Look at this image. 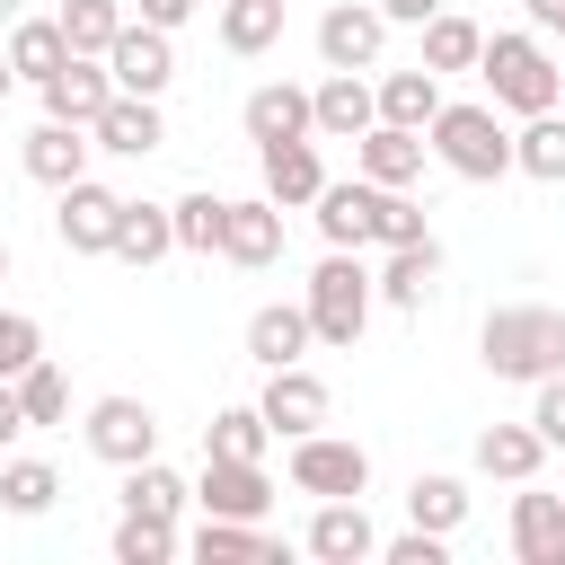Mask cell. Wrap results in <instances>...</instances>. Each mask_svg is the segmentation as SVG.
<instances>
[{
    "label": "cell",
    "mask_w": 565,
    "mask_h": 565,
    "mask_svg": "<svg viewBox=\"0 0 565 565\" xmlns=\"http://www.w3.org/2000/svg\"><path fill=\"white\" fill-rule=\"evenodd\" d=\"M477 362L494 371V380H547V371H565V309H547V300H503V309H486V327H477Z\"/></svg>",
    "instance_id": "cell-1"
},
{
    "label": "cell",
    "mask_w": 565,
    "mask_h": 565,
    "mask_svg": "<svg viewBox=\"0 0 565 565\" xmlns=\"http://www.w3.org/2000/svg\"><path fill=\"white\" fill-rule=\"evenodd\" d=\"M380 556H388V565H450V539H441V530H415V521H406L397 539H380Z\"/></svg>",
    "instance_id": "cell-44"
},
{
    "label": "cell",
    "mask_w": 565,
    "mask_h": 565,
    "mask_svg": "<svg viewBox=\"0 0 565 565\" xmlns=\"http://www.w3.org/2000/svg\"><path fill=\"white\" fill-rule=\"evenodd\" d=\"M265 441H274V424H265L256 406H221V415L203 424V450H212V459H265Z\"/></svg>",
    "instance_id": "cell-38"
},
{
    "label": "cell",
    "mask_w": 565,
    "mask_h": 565,
    "mask_svg": "<svg viewBox=\"0 0 565 565\" xmlns=\"http://www.w3.org/2000/svg\"><path fill=\"white\" fill-rule=\"evenodd\" d=\"M309 309L300 300H265L256 318H247V362L256 371H282V362H309Z\"/></svg>",
    "instance_id": "cell-23"
},
{
    "label": "cell",
    "mask_w": 565,
    "mask_h": 565,
    "mask_svg": "<svg viewBox=\"0 0 565 565\" xmlns=\"http://www.w3.org/2000/svg\"><path fill=\"white\" fill-rule=\"evenodd\" d=\"M477 44H486L477 18H459V9H433V18H424V71H433V79H441V71H477Z\"/></svg>",
    "instance_id": "cell-34"
},
{
    "label": "cell",
    "mask_w": 565,
    "mask_h": 565,
    "mask_svg": "<svg viewBox=\"0 0 565 565\" xmlns=\"http://www.w3.org/2000/svg\"><path fill=\"white\" fill-rule=\"evenodd\" d=\"M256 415L274 424V441H291V433H318V424L335 415V397H327V380H318L309 362H282V371H265Z\"/></svg>",
    "instance_id": "cell-9"
},
{
    "label": "cell",
    "mask_w": 565,
    "mask_h": 565,
    "mask_svg": "<svg viewBox=\"0 0 565 565\" xmlns=\"http://www.w3.org/2000/svg\"><path fill=\"white\" fill-rule=\"evenodd\" d=\"M406 521L459 539V521H468V486H459L450 468H415V486H406Z\"/></svg>",
    "instance_id": "cell-31"
},
{
    "label": "cell",
    "mask_w": 565,
    "mask_h": 565,
    "mask_svg": "<svg viewBox=\"0 0 565 565\" xmlns=\"http://www.w3.org/2000/svg\"><path fill=\"white\" fill-rule=\"evenodd\" d=\"M18 433H26V406H18V388H9V380H0V450H9V441H18Z\"/></svg>",
    "instance_id": "cell-47"
},
{
    "label": "cell",
    "mask_w": 565,
    "mask_h": 565,
    "mask_svg": "<svg viewBox=\"0 0 565 565\" xmlns=\"http://www.w3.org/2000/svg\"><path fill=\"white\" fill-rule=\"evenodd\" d=\"M53 503H62V468H53V459H9V450H0V512L44 521Z\"/></svg>",
    "instance_id": "cell-30"
},
{
    "label": "cell",
    "mask_w": 565,
    "mask_h": 565,
    "mask_svg": "<svg viewBox=\"0 0 565 565\" xmlns=\"http://www.w3.org/2000/svg\"><path fill=\"white\" fill-rule=\"evenodd\" d=\"M424 150L450 168V177H468V185H494V177H512V132H503V106H477V97H441V115L424 124Z\"/></svg>",
    "instance_id": "cell-4"
},
{
    "label": "cell",
    "mask_w": 565,
    "mask_h": 565,
    "mask_svg": "<svg viewBox=\"0 0 565 565\" xmlns=\"http://www.w3.org/2000/svg\"><path fill=\"white\" fill-rule=\"evenodd\" d=\"M282 0H221V18H212V35H221V53H238V62H256V53H274L282 44Z\"/></svg>",
    "instance_id": "cell-28"
},
{
    "label": "cell",
    "mask_w": 565,
    "mask_h": 565,
    "mask_svg": "<svg viewBox=\"0 0 565 565\" xmlns=\"http://www.w3.org/2000/svg\"><path fill=\"white\" fill-rule=\"evenodd\" d=\"M530 424H539V441H547V450H565V371L530 380Z\"/></svg>",
    "instance_id": "cell-43"
},
{
    "label": "cell",
    "mask_w": 565,
    "mask_h": 565,
    "mask_svg": "<svg viewBox=\"0 0 565 565\" xmlns=\"http://www.w3.org/2000/svg\"><path fill=\"white\" fill-rule=\"evenodd\" d=\"M512 556L521 565H565V494H539L521 477V494H512Z\"/></svg>",
    "instance_id": "cell-19"
},
{
    "label": "cell",
    "mask_w": 565,
    "mask_h": 565,
    "mask_svg": "<svg viewBox=\"0 0 565 565\" xmlns=\"http://www.w3.org/2000/svg\"><path fill=\"white\" fill-rule=\"evenodd\" d=\"M238 124H247V141H256V150H265V141H309V132H318V124H309V88H291V79L247 88Z\"/></svg>",
    "instance_id": "cell-20"
},
{
    "label": "cell",
    "mask_w": 565,
    "mask_h": 565,
    "mask_svg": "<svg viewBox=\"0 0 565 565\" xmlns=\"http://www.w3.org/2000/svg\"><path fill=\"white\" fill-rule=\"evenodd\" d=\"M203 565H247V556H274V539H265V521H221V512H203V530L185 539Z\"/></svg>",
    "instance_id": "cell-35"
},
{
    "label": "cell",
    "mask_w": 565,
    "mask_h": 565,
    "mask_svg": "<svg viewBox=\"0 0 565 565\" xmlns=\"http://www.w3.org/2000/svg\"><path fill=\"white\" fill-rule=\"evenodd\" d=\"M88 141H97V150H115V159H150V150L168 141V115H159V97H124V88H115V97H106V115L88 124Z\"/></svg>",
    "instance_id": "cell-16"
},
{
    "label": "cell",
    "mask_w": 565,
    "mask_h": 565,
    "mask_svg": "<svg viewBox=\"0 0 565 565\" xmlns=\"http://www.w3.org/2000/svg\"><path fill=\"white\" fill-rule=\"evenodd\" d=\"M115 212H124V194L97 185V177L53 185V238H62L71 256H106V247H115Z\"/></svg>",
    "instance_id": "cell-6"
},
{
    "label": "cell",
    "mask_w": 565,
    "mask_h": 565,
    "mask_svg": "<svg viewBox=\"0 0 565 565\" xmlns=\"http://www.w3.org/2000/svg\"><path fill=\"white\" fill-rule=\"evenodd\" d=\"M433 9H450V0H380V18H388V26H424Z\"/></svg>",
    "instance_id": "cell-46"
},
{
    "label": "cell",
    "mask_w": 565,
    "mask_h": 565,
    "mask_svg": "<svg viewBox=\"0 0 565 565\" xmlns=\"http://www.w3.org/2000/svg\"><path fill=\"white\" fill-rule=\"evenodd\" d=\"M0 282H9V238H0Z\"/></svg>",
    "instance_id": "cell-50"
},
{
    "label": "cell",
    "mask_w": 565,
    "mask_h": 565,
    "mask_svg": "<svg viewBox=\"0 0 565 565\" xmlns=\"http://www.w3.org/2000/svg\"><path fill=\"white\" fill-rule=\"evenodd\" d=\"M380 44H388L380 0H335V9L318 18V62H327V71H371Z\"/></svg>",
    "instance_id": "cell-11"
},
{
    "label": "cell",
    "mask_w": 565,
    "mask_h": 565,
    "mask_svg": "<svg viewBox=\"0 0 565 565\" xmlns=\"http://www.w3.org/2000/svg\"><path fill=\"white\" fill-rule=\"evenodd\" d=\"M371 194H380L371 177H344V185L327 177L318 203H309V212H318V238H327V247H371Z\"/></svg>",
    "instance_id": "cell-24"
},
{
    "label": "cell",
    "mask_w": 565,
    "mask_h": 565,
    "mask_svg": "<svg viewBox=\"0 0 565 565\" xmlns=\"http://www.w3.org/2000/svg\"><path fill=\"white\" fill-rule=\"evenodd\" d=\"M194 503L221 512V521H265V512H274V477H265V459H212V450H203Z\"/></svg>",
    "instance_id": "cell-10"
},
{
    "label": "cell",
    "mask_w": 565,
    "mask_h": 565,
    "mask_svg": "<svg viewBox=\"0 0 565 565\" xmlns=\"http://www.w3.org/2000/svg\"><path fill=\"white\" fill-rule=\"evenodd\" d=\"M424 132H406V124H371L362 141H353V177H371V185H415L424 177Z\"/></svg>",
    "instance_id": "cell-21"
},
{
    "label": "cell",
    "mask_w": 565,
    "mask_h": 565,
    "mask_svg": "<svg viewBox=\"0 0 565 565\" xmlns=\"http://www.w3.org/2000/svg\"><path fill=\"white\" fill-rule=\"evenodd\" d=\"M300 309H309V335H318L327 353H353V344H362V327H371V309H380L362 247H327V256H318V274L300 282Z\"/></svg>",
    "instance_id": "cell-3"
},
{
    "label": "cell",
    "mask_w": 565,
    "mask_h": 565,
    "mask_svg": "<svg viewBox=\"0 0 565 565\" xmlns=\"http://www.w3.org/2000/svg\"><path fill=\"white\" fill-rule=\"evenodd\" d=\"M477 79H486V97H494L503 115H547V106L565 97V71H556V53H547L539 26L486 35V44H477Z\"/></svg>",
    "instance_id": "cell-2"
},
{
    "label": "cell",
    "mask_w": 565,
    "mask_h": 565,
    "mask_svg": "<svg viewBox=\"0 0 565 565\" xmlns=\"http://www.w3.org/2000/svg\"><path fill=\"white\" fill-rule=\"evenodd\" d=\"M309 124H318V141H362V132L380 124L371 71H327V79L309 88Z\"/></svg>",
    "instance_id": "cell-15"
},
{
    "label": "cell",
    "mask_w": 565,
    "mask_h": 565,
    "mask_svg": "<svg viewBox=\"0 0 565 565\" xmlns=\"http://www.w3.org/2000/svg\"><path fill=\"white\" fill-rule=\"evenodd\" d=\"M371 106H380V124H406V132H424L433 115H441V79L415 62V71H380L371 79Z\"/></svg>",
    "instance_id": "cell-25"
},
{
    "label": "cell",
    "mask_w": 565,
    "mask_h": 565,
    "mask_svg": "<svg viewBox=\"0 0 565 565\" xmlns=\"http://www.w3.org/2000/svg\"><path fill=\"white\" fill-rule=\"evenodd\" d=\"M547 468V441H539V424H486L477 433V477H503V486H521V477H539Z\"/></svg>",
    "instance_id": "cell-27"
},
{
    "label": "cell",
    "mask_w": 565,
    "mask_h": 565,
    "mask_svg": "<svg viewBox=\"0 0 565 565\" xmlns=\"http://www.w3.org/2000/svg\"><path fill=\"white\" fill-rule=\"evenodd\" d=\"M35 353H44V327H35L26 309H0V380H18Z\"/></svg>",
    "instance_id": "cell-42"
},
{
    "label": "cell",
    "mask_w": 565,
    "mask_h": 565,
    "mask_svg": "<svg viewBox=\"0 0 565 565\" xmlns=\"http://www.w3.org/2000/svg\"><path fill=\"white\" fill-rule=\"evenodd\" d=\"M62 62H71V35H62V18H18V26H9V71H18L26 88H44Z\"/></svg>",
    "instance_id": "cell-29"
},
{
    "label": "cell",
    "mask_w": 565,
    "mask_h": 565,
    "mask_svg": "<svg viewBox=\"0 0 565 565\" xmlns=\"http://www.w3.org/2000/svg\"><path fill=\"white\" fill-rule=\"evenodd\" d=\"M300 547H309L318 565H362V556H380V530H371V512H362V494H327V503L309 512V530H300Z\"/></svg>",
    "instance_id": "cell-13"
},
{
    "label": "cell",
    "mask_w": 565,
    "mask_h": 565,
    "mask_svg": "<svg viewBox=\"0 0 565 565\" xmlns=\"http://www.w3.org/2000/svg\"><path fill=\"white\" fill-rule=\"evenodd\" d=\"M512 177H539V185H565V115H521L512 132Z\"/></svg>",
    "instance_id": "cell-32"
},
{
    "label": "cell",
    "mask_w": 565,
    "mask_h": 565,
    "mask_svg": "<svg viewBox=\"0 0 565 565\" xmlns=\"http://www.w3.org/2000/svg\"><path fill=\"white\" fill-rule=\"evenodd\" d=\"M9 88H18V71H9V53H0V106H9Z\"/></svg>",
    "instance_id": "cell-49"
},
{
    "label": "cell",
    "mask_w": 565,
    "mask_h": 565,
    "mask_svg": "<svg viewBox=\"0 0 565 565\" xmlns=\"http://www.w3.org/2000/svg\"><path fill=\"white\" fill-rule=\"evenodd\" d=\"M79 433H88V450H97L106 468H132V459H159V415H150V397H97Z\"/></svg>",
    "instance_id": "cell-8"
},
{
    "label": "cell",
    "mask_w": 565,
    "mask_h": 565,
    "mask_svg": "<svg viewBox=\"0 0 565 565\" xmlns=\"http://www.w3.org/2000/svg\"><path fill=\"white\" fill-rule=\"evenodd\" d=\"M274 256H282V203H274V194H238V203L221 212V265L265 274Z\"/></svg>",
    "instance_id": "cell-12"
},
{
    "label": "cell",
    "mask_w": 565,
    "mask_h": 565,
    "mask_svg": "<svg viewBox=\"0 0 565 565\" xmlns=\"http://www.w3.org/2000/svg\"><path fill=\"white\" fill-rule=\"evenodd\" d=\"M371 291H380L388 309H424V300L441 291V238H406V247H388L380 274H371Z\"/></svg>",
    "instance_id": "cell-18"
},
{
    "label": "cell",
    "mask_w": 565,
    "mask_h": 565,
    "mask_svg": "<svg viewBox=\"0 0 565 565\" xmlns=\"http://www.w3.org/2000/svg\"><path fill=\"white\" fill-rule=\"evenodd\" d=\"M221 212H230V194H212V185L177 194V203H168V221H177V247H185V256H221Z\"/></svg>",
    "instance_id": "cell-36"
},
{
    "label": "cell",
    "mask_w": 565,
    "mask_h": 565,
    "mask_svg": "<svg viewBox=\"0 0 565 565\" xmlns=\"http://www.w3.org/2000/svg\"><path fill=\"white\" fill-rule=\"evenodd\" d=\"M185 539H177V521H150V512H124L115 521V565H168Z\"/></svg>",
    "instance_id": "cell-39"
},
{
    "label": "cell",
    "mask_w": 565,
    "mask_h": 565,
    "mask_svg": "<svg viewBox=\"0 0 565 565\" xmlns=\"http://www.w3.org/2000/svg\"><path fill=\"white\" fill-rule=\"evenodd\" d=\"M9 388H18V406H26V433H35V424H71V380L53 371V353H35Z\"/></svg>",
    "instance_id": "cell-37"
},
{
    "label": "cell",
    "mask_w": 565,
    "mask_h": 565,
    "mask_svg": "<svg viewBox=\"0 0 565 565\" xmlns=\"http://www.w3.org/2000/svg\"><path fill=\"white\" fill-rule=\"evenodd\" d=\"M556 44H565V26H556Z\"/></svg>",
    "instance_id": "cell-51"
},
{
    "label": "cell",
    "mask_w": 565,
    "mask_h": 565,
    "mask_svg": "<svg viewBox=\"0 0 565 565\" xmlns=\"http://www.w3.org/2000/svg\"><path fill=\"white\" fill-rule=\"evenodd\" d=\"M556 494H565V486H556Z\"/></svg>",
    "instance_id": "cell-52"
},
{
    "label": "cell",
    "mask_w": 565,
    "mask_h": 565,
    "mask_svg": "<svg viewBox=\"0 0 565 565\" xmlns=\"http://www.w3.org/2000/svg\"><path fill=\"white\" fill-rule=\"evenodd\" d=\"M106 71H115V88H124V97H168V79H177V35H159V26H141V18H124V26H115V44H106Z\"/></svg>",
    "instance_id": "cell-7"
},
{
    "label": "cell",
    "mask_w": 565,
    "mask_h": 565,
    "mask_svg": "<svg viewBox=\"0 0 565 565\" xmlns=\"http://www.w3.org/2000/svg\"><path fill=\"white\" fill-rule=\"evenodd\" d=\"M115 265H159V256H177V221H168V203H132L124 194V212H115V247H106Z\"/></svg>",
    "instance_id": "cell-26"
},
{
    "label": "cell",
    "mask_w": 565,
    "mask_h": 565,
    "mask_svg": "<svg viewBox=\"0 0 565 565\" xmlns=\"http://www.w3.org/2000/svg\"><path fill=\"white\" fill-rule=\"evenodd\" d=\"M256 168H265V194H274L282 212H309L318 185H327V168H318V132H309V141H265Z\"/></svg>",
    "instance_id": "cell-22"
},
{
    "label": "cell",
    "mask_w": 565,
    "mask_h": 565,
    "mask_svg": "<svg viewBox=\"0 0 565 565\" xmlns=\"http://www.w3.org/2000/svg\"><path fill=\"white\" fill-rule=\"evenodd\" d=\"M185 503H194V486H185V477H177L168 459H132V468H124V512H150V521H177Z\"/></svg>",
    "instance_id": "cell-33"
},
{
    "label": "cell",
    "mask_w": 565,
    "mask_h": 565,
    "mask_svg": "<svg viewBox=\"0 0 565 565\" xmlns=\"http://www.w3.org/2000/svg\"><path fill=\"white\" fill-rule=\"evenodd\" d=\"M282 468H291V486L318 494V503H327V494H371V450L344 441V433H327V424H318V433H291V459H282Z\"/></svg>",
    "instance_id": "cell-5"
},
{
    "label": "cell",
    "mask_w": 565,
    "mask_h": 565,
    "mask_svg": "<svg viewBox=\"0 0 565 565\" xmlns=\"http://www.w3.org/2000/svg\"><path fill=\"white\" fill-rule=\"evenodd\" d=\"M88 150H97L88 124H53V115H44V124L18 141V168H26L35 185H71V177H88Z\"/></svg>",
    "instance_id": "cell-17"
},
{
    "label": "cell",
    "mask_w": 565,
    "mask_h": 565,
    "mask_svg": "<svg viewBox=\"0 0 565 565\" xmlns=\"http://www.w3.org/2000/svg\"><path fill=\"white\" fill-rule=\"evenodd\" d=\"M406 238H433L424 203H406V185H380L371 194V247H406Z\"/></svg>",
    "instance_id": "cell-41"
},
{
    "label": "cell",
    "mask_w": 565,
    "mask_h": 565,
    "mask_svg": "<svg viewBox=\"0 0 565 565\" xmlns=\"http://www.w3.org/2000/svg\"><path fill=\"white\" fill-rule=\"evenodd\" d=\"M521 9H530V26L556 44V26H565V0H521Z\"/></svg>",
    "instance_id": "cell-48"
},
{
    "label": "cell",
    "mask_w": 565,
    "mask_h": 565,
    "mask_svg": "<svg viewBox=\"0 0 565 565\" xmlns=\"http://www.w3.org/2000/svg\"><path fill=\"white\" fill-rule=\"evenodd\" d=\"M53 18H62V35H71V53H106L132 9H124V0H62Z\"/></svg>",
    "instance_id": "cell-40"
},
{
    "label": "cell",
    "mask_w": 565,
    "mask_h": 565,
    "mask_svg": "<svg viewBox=\"0 0 565 565\" xmlns=\"http://www.w3.org/2000/svg\"><path fill=\"white\" fill-rule=\"evenodd\" d=\"M35 97H44V115H53V124H97V115H106V97H115V71H106V53H71Z\"/></svg>",
    "instance_id": "cell-14"
},
{
    "label": "cell",
    "mask_w": 565,
    "mask_h": 565,
    "mask_svg": "<svg viewBox=\"0 0 565 565\" xmlns=\"http://www.w3.org/2000/svg\"><path fill=\"white\" fill-rule=\"evenodd\" d=\"M194 9H203V0H132V18H141V26H159V35H177Z\"/></svg>",
    "instance_id": "cell-45"
}]
</instances>
